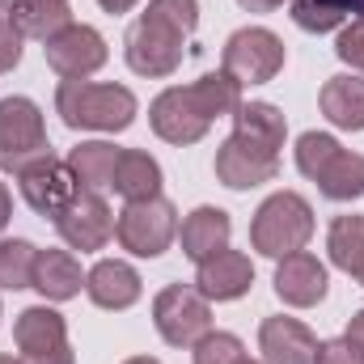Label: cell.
<instances>
[{"instance_id":"cell-1","label":"cell","mask_w":364,"mask_h":364,"mask_svg":"<svg viewBox=\"0 0 364 364\" xmlns=\"http://www.w3.org/2000/svg\"><path fill=\"white\" fill-rule=\"evenodd\" d=\"M237 106H242V85L220 68V73L199 77L195 85H174L157 93L149 106V123L170 144H195L208 136L216 119L237 114Z\"/></svg>"},{"instance_id":"cell-2","label":"cell","mask_w":364,"mask_h":364,"mask_svg":"<svg viewBox=\"0 0 364 364\" xmlns=\"http://www.w3.org/2000/svg\"><path fill=\"white\" fill-rule=\"evenodd\" d=\"M55 114L73 132H127L136 123V93L127 85L97 81H60Z\"/></svg>"},{"instance_id":"cell-3","label":"cell","mask_w":364,"mask_h":364,"mask_svg":"<svg viewBox=\"0 0 364 364\" xmlns=\"http://www.w3.org/2000/svg\"><path fill=\"white\" fill-rule=\"evenodd\" d=\"M309 237H314V208L296 191H275L272 199L259 203V212L250 220V246L275 263L305 250Z\"/></svg>"},{"instance_id":"cell-4","label":"cell","mask_w":364,"mask_h":364,"mask_svg":"<svg viewBox=\"0 0 364 364\" xmlns=\"http://www.w3.org/2000/svg\"><path fill=\"white\" fill-rule=\"evenodd\" d=\"M114 237H119V246H123L127 255H136V259H157V255H166V250L174 246V237H178V212H174V203L161 199V195L136 199V203H127V208L119 212Z\"/></svg>"},{"instance_id":"cell-5","label":"cell","mask_w":364,"mask_h":364,"mask_svg":"<svg viewBox=\"0 0 364 364\" xmlns=\"http://www.w3.org/2000/svg\"><path fill=\"white\" fill-rule=\"evenodd\" d=\"M47 123L30 97H0V170L21 174L30 161L47 157Z\"/></svg>"},{"instance_id":"cell-6","label":"cell","mask_w":364,"mask_h":364,"mask_svg":"<svg viewBox=\"0 0 364 364\" xmlns=\"http://www.w3.org/2000/svg\"><path fill=\"white\" fill-rule=\"evenodd\" d=\"M153 326L170 348H195L212 331V301L191 284H170L153 301Z\"/></svg>"},{"instance_id":"cell-7","label":"cell","mask_w":364,"mask_h":364,"mask_svg":"<svg viewBox=\"0 0 364 364\" xmlns=\"http://www.w3.org/2000/svg\"><path fill=\"white\" fill-rule=\"evenodd\" d=\"M220 68L237 85H267L284 68V38L272 34V30H263V26L233 30L225 51H220Z\"/></svg>"},{"instance_id":"cell-8","label":"cell","mask_w":364,"mask_h":364,"mask_svg":"<svg viewBox=\"0 0 364 364\" xmlns=\"http://www.w3.org/2000/svg\"><path fill=\"white\" fill-rule=\"evenodd\" d=\"M21 364H77L73 343H68V326L51 305H30L17 314L13 326Z\"/></svg>"},{"instance_id":"cell-9","label":"cell","mask_w":364,"mask_h":364,"mask_svg":"<svg viewBox=\"0 0 364 364\" xmlns=\"http://www.w3.org/2000/svg\"><path fill=\"white\" fill-rule=\"evenodd\" d=\"M123 55L136 77H170L182 64V34L153 17H140L123 34Z\"/></svg>"},{"instance_id":"cell-10","label":"cell","mask_w":364,"mask_h":364,"mask_svg":"<svg viewBox=\"0 0 364 364\" xmlns=\"http://www.w3.org/2000/svg\"><path fill=\"white\" fill-rule=\"evenodd\" d=\"M55 229H60V237H64L73 250L90 255V250H102V246L110 242V233H114V212H110V203L102 199V191H85V186H81V191L60 208Z\"/></svg>"},{"instance_id":"cell-11","label":"cell","mask_w":364,"mask_h":364,"mask_svg":"<svg viewBox=\"0 0 364 364\" xmlns=\"http://www.w3.org/2000/svg\"><path fill=\"white\" fill-rule=\"evenodd\" d=\"M216 178L233 191H250V186H263V182L279 178V153L246 140V136H229L220 149H216Z\"/></svg>"},{"instance_id":"cell-12","label":"cell","mask_w":364,"mask_h":364,"mask_svg":"<svg viewBox=\"0 0 364 364\" xmlns=\"http://www.w3.org/2000/svg\"><path fill=\"white\" fill-rule=\"evenodd\" d=\"M43 55H47V64H51V73H60L64 81H85L90 73H97L102 64H106V38L93 30V26H81V21H73L68 30H60L47 47H43Z\"/></svg>"},{"instance_id":"cell-13","label":"cell","mask_w":364,"mask_h":364,"mask_svg":"<svg viewBox=\"0 0 364 364\" xmlns=\"http://www.w3.org/2000/svg\"><path fill=\"white\" fill-rule=\"evenodd\" d=\"M17 186H21V199L38 212V216H60V208L81 191V182L77 174L68 170V161H60V157H38V161H30L21 174H17Z\"/></svg>"},{"instance_id":"cell-14","label":"cell","mask_w":364,"mask_h":364,"mask_svg":"<svg viewBox=\"0 0 364 364\" xmlns=\"http://www.w3.org/2000/svg\"><path fill=\"white\" fill-rule=\"evenodd\" d=\"M250 284H255L250 259H246L242 250H229V246H225L220 255L203 259V263H199V275H195V288H199L208 301H237V296L250 292Z\"/></svg>"},{"instance_id":"cell-15","label":"cell","mask_w":364,"mask_h":364,"mask_svg":"<svg viewBox=\"0 0 364 364\" xmlns=\"http://www.w3.org/2000/svg\"><path fill=\"white\" fill-rule=\"evenodd\" d=\"M259 352L267 364H314L318 356V339L305 322L296 318H267L259 326Z\"/></svg>"},{"instance_id":"cell-16","label":"cell","mask_w":364,"mask_h":364,"mask_svg":"<svg viewBox=\"0 0 364 364\" xmlns=\"http://www.w3.org/2000/svg\"><path fill=\"white\" fill-rule=\"evenodd\" d=\"M275 296L284 305H296V309L318 305L326 296V267L314 255H305V250L279 259V267H275Z\"/></svg>"},{"instance_id":"cell-17","label":"cell","mask_w":364,"mask_h":364,"mask_svg":"<svg viewBox=\"0 0 364 364\" xmlns=\"http://www.w3.org/2000/svg\"><path fill=\"white\" fill-rule=\"evenodd\" d=\"M85 292L97 309H132L144 292L140 284V272L123 259H102L93 263V272L85 275Z\"/></svg>"},{"instance_id":"cell-18","label":"cell","mask_w":364,"mask_h":364,"mask_svg":"<svg viewBox=\"0 0 364 364\" xmlns=\"http://www.w3.org/2000/svg\"><path fill=\"white\" fill-rule=\"evenodd\" d=\"M229 233H233L229 212L203 203V208H195V212L182 220V255L199 267L203 259H212V255H220V250L229 246Z\"/></svg>"},{"instance_id":"cell-19","label":"cell","mask_w":364,"mask_h":364,"mask_svg":"<svg viewBox=\"0 0 364 364\" xmlns=\"http://www.w3.org/2000/svg\"><path fill=\"white\" fill-rule=\"evenodd\" d=\"M322 114L339 132H364V77H331L322 85Z\"/></svg>"},{"instance_id":"cell-20","label":"cell","mask_w":364,"mask_h":364,"mask_svg":"<svg viewBox=\"0 0 364 364\" xmlns=\"http://www.w3.org/2000/svg\"><path fill=\"white\" fill-rule=\"evenodd\" d=\"M34 288H38L47 301H73V296L85 288L81 263H77L68 250H38V263H34Z\"/></svg>"},{"instance_id":"cell-21","label":"cell","mask_w":364,"mask_h":364,"mask_svg":"<svg viewBox=\"0 0 364 364\" xmlns=\"http://www.w3.org/2000/svg\"><path fill=\"white\" fill-rule=\"evenodd\" d=\"M9 21L21 30V38L51 43L60 30L73 26V9H68V0H17Z\"/></svg>"},{"instance_id":"cell-22","label":"cell","mask_w":364,"mask_h":364,"mask_svg":"<svg viewBox=\"0 0 364 364\" xmlns=\"http://www.w3.org/2000/svg\"><path fill=\"white\" fill-rule=\"evenodd\" d=\"M110 186H114L127 203H136V199H153V195H161V166H157L149 153H140V149H123Z\"/></svg>"},{"instance_id":"cell-23","label":"cell","mask_w":364,"mask_h":364,"mask_svg":"<svg viewBox=\"0 0 364 364\" xmlns=\"http://www.w3.org/2000/svg\"><path fill=\"white\" fill-rule=\"evenodd\" d=\"M233 132L255 140V144H263V149H272V153H279L284 136H288V123H284L279 106H272V102H242L237 114H233Z\"/></svg>"},{"instance_id":"cell-24","label":"cell","mask_w":364,"mask_h":364,"mask_svg":"<svg viewBox=\"0 0 364 364\" xmlns=\"http://www.w3.org/2000/svg\"><path fill=\"white\" fill-rule=\"evenodd\" d=\"M119 153H123V149H114V144H106V140H85V144H77V149H73L68 170L77 174V182H81L85 191H102V186H110V182H114Z\"/></svg>"},{"instance_id":"cell-25","label":"cell","mask_w":364,"mask_h":364,"mask_svg":"<svg viewBox=\"0 0 364 364\" xmlns=\"http://www.w3.org/2000/svg\"><path fill=\"white\" fill-rule=\"evenodd\" d=\"M314 182H318V191H322L326 199H335V203H352V199H360L364 195V157L360 153L339 149V153L331 157V166H326Z\"/></svg>"},{"instance_id":"cell-26","label":"cell","mask_w":364,"mask_h":364,"mask_svg":"<svg viewBox=\"0 0 364 364\" xmlns=\"http://www.w3.org/2000/svg\"><path fill=\"white\" fill-rule=\"evenodd\" d=\"M326 250H331V263L339 272L356 275L364 267V216H335L331 220V233H326Z\"/></svg>"},{"instance_id":"cell-27","label":"cell","mask_w":364,"mask_h":364,"mask_svg":"<svg viewBox=\"0 0 364 364\" xmlns=\"http://www.w3.org/2000/svg\"><path fill=\"white\" fill-rule=\"evenodd\" d=\"M34 263H38V250L26 237H4L0 242V288L9 292L34 288Z\"/></svg>"},{"instance_id":"cell-28","label":"cell","mask_w":364,"mask_h":364,"mask_svg":"<svg viewBox=\"0 0 364 364\" xmlns=\"http://www.w3.org/2000/svg\"><path fill=\"white\" fill-rule=\"evenodd\" d=\"M343 144L335 140V136H326V132H305L301 140H296V170L305 174V178H318L326 166H331V157L339 153Z\"/></svg>"},{"instance_id":"cell-29","label":"cell","mask_w":364,"mask_h":364,"mask_svg":"<svg viewBox=\"0 0 364 364\" xmlns=\"http://www.w3.org/2000/svg\"><path fill=\"white\" fill-rule=\"evenodd\" d=\"M292 21L309 34H331L348 21V13L331 0H292Z\"/></svg>"},{"instance_id":"cell-30","label":"cell","mask_w":364,"mask_h":364,"mask_svg":"<svg viewBox=\"0 0 364 364\" xmlns=\"http://www.w3.org/2000/svg\"><path fill=\"white\" fill-rule=\"evenodd\" d=\"M144 17H153V21L178 30L182 38H186V34H195V26H199V0H149Z\"/></svg>"},{"instance_id":"cell-31","label":"cell","mask_w":364,"mask_h":364,"mask_svg":"<svg viewBox=\"0 0 364 364\" xmlns=\"http://www.w3.org/2000/svg\"><path fill=\"white\" fill-rule=\"evenodd\" d=\"M195 364H237L246 356V348H242V339L237 335H229V331H208L199 343H195Z\"/></svg>"},{"instance_id":"cell-32","label":"cell","mask_w":364,"mask_h":364,"mask_svg":"<svg viewBox=\"0 0 364 364\" xmlns=\"http://www.w3.org/2000/svg\"><path fill=\"white\" fill-rule=\"evenodd\" d=\"M335 55L343 64H352L356 73H364V17H356L352 26H343V34L335 43Z\"/></svg>"},{"instance_id":"cell-33","label":"cell","mask_w":364,"mask_h":364,"mask_svg":"<svg viewBox=\"0 0 364 364\" xmlns=\"http://www.w3.org/2000/svg\"><path fill=\"white\" fill-rule=\"evenodd\" d=\"M314 364H364V348H356L352 339H331V343H318Z\"/></svg>"},{"instance_id":"cell-34","label":"cell","mask_w":364,"mask_h":364,"mask_svg":"<svg viewBox=\"0 0 364 364\" xmlns=\"http://www.w3.org/2000/svg\"><path fill=\"white\" fill-rule=\"evenodd\" d=\"M17 64H21V30L9 17H0V73H13Z\"/></svg>"},{"instance_id":"cell-35","label":"cell","mask_w":364,"mask_h":364,"mask_svg":"<svg viewBox=\"0 0 364 364\" xmlns=\"http://www.w3.org/2000/svg\"><path fill=\"white\" fill-rule=\"evenodd\" d=\"M343 339H352L356 348H364V309L352 314V322H348V335H343Z\"/></svg>"},{"instance_id":"cell-36","label":"cell","mask_w":364,"mask_h":364,"mask_svg":"<svg viewBox=\"0 0 364 364\" xmlns=\"http://www.w3.org/2000/svg\"><path fill=\"white\" fill-rule=\"evenodd\" d=\"M237 4H242L246 13H275L284 0H237Z\"/></svg>"},{"instance_id":"cell-37","label":"cell","mask_w":364,"mask_h":364,"mask_svg":"<svg viewBox=\"0 0 364 364\" xmlns=\"http://www.w3.org/2000/svg\"><path fill=\"white\" fill-rule=\"evenodd\" d=\"M13 220V195H9V186L0 182V229Z\"/></svg>"},{"instance_id":"cell-38","label":"cell","mask_w":364,"mask_h":364,"mask_svg":"<svg viewBox=\"0 0 364 364\" xmlns=\"http://www.w3.org/2000/svg\"><path fill=\"white\" fill-rule=\"evenodd\" d=\"M97 4H102L106 13H132V9H136L140 0H97Z\"/></svg>"},{"instance_id":"cell-39","label":"cell","mask_w":364,"mask_h":364,"mask_svg":"<svg viewBox=\"0 0 364 364\" xmlns=\"http://www.w3.org/2000/svg\"><path fill=\"white\" fill-rule=\"evenodd\" d=\"M331 4H339L343 13H360L364 17V0H331Z\"/></svg>"},{"instance_id":"cell-40","label":"cell","mask_w":364,"mask_h":364,"mask_svg":"<svg viewBox=\"0 0 364 364\" xmlns=\"http://www.w3.org/2000/svg\"><path fill=\"white\" fill-rule=\"evenodd\" d=\"M123 364H161V360H153V356H132V360H123Z\"/></svg>"},{"instance_id":"cell-41","label":"cell","mask_w":364,"mask_h":364,"mask_svg":"<svg viewBox=\"0 0 364 364\" xmlns=\"http://www.w3.org/2000/svg\"><path fill=\"white\" fill-rule=\"evenodd\" d=\"M13 4H17V0H0V17H9V13H13Z\"/></svg>"},{"instance_id":"cell-42","label":"cell","mask_w":364,"mask_h":364,"mask_svg":"<svg viewBox=\"0 0 364 364\" xmlns=\"http://www.w3.org/2000/svg\"><path fill=\"white\" fill-rule=\"evenodd\" d=\"M0 364H21V356H0Z\"/></svg>"},{"instance_id":"cell-43","label":"cell","mask_w":364,"mask_h":364,"mask_svg":"<svg viewBox=\"0 0 364 364\" xmlns=\"http://www.w3.org/2000/svg\"><path fill=\"white\" fill-rule=\"evenodd\" d=\"M237 364H267V360H250V356H242V360H237Z\"/></svg>"},{"instance_id":"cell-44","label":"cell","mask_w":364,"mask_h":364,"mask_svg":"<svg viewBox=\"0 0 364 364\" xmlns=\"http://www.w3.org/2000/svg\"><path fill=\"white\" fill-rule=\"evenodd\" d=\"M356 279H360V284H364V267H360V272H356Z\"/></svg>"}]
</instances>
